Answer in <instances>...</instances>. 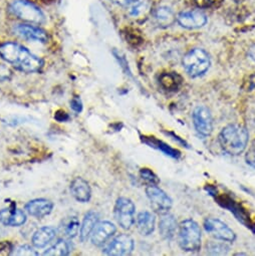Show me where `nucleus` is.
Wrapping results in <instances>:
<instances>
[{"instance_id": "72a5a7b5", "label": "nucleus", "mask_w": 255, "mask_h": 256, "mask_svg": "<svg viewBox=\"0 0 255 256\" xmlns=\"http://www.w3.org/2000/svg\"><path fill=\"white\" fill-rule=\"evenodd\" d=\"M54 118H56L58 122H62L68 120H70V116H68V114L66 112H64V110H56V114H54Z\"/></svg>"}, {"instance_id": "20e7f679", "label": "nucleus", "mask_w": 255, "mask_h": 256, "mask_svg": "<svg viewBox=\"0 0 255 256\" xmlns=\"http://www.w3.org/2000/svg\"><path fill=\"white\" fill-rule=\"evenodd\" d=\"M183 66L186 72L192 78L203 76L210 68V58L208 54L201 48H194L185 54Z\"/></svg>"}, {"instance_id": "473e14b6", "label": "nucleus", "mask_w": 255, "mask_h": 256, "mask_svg": "<svg viewBox=\"0 0 255 256\" xmlns=\"http://www.w3.org/2000/svg\"><path fill=\"white\" fill-rule=\"evenodd\" d=\"M70 108H72L74 112L80 114L82 110V102L80 98L76 96L70 100Z\"/></svg>"}, {"instance_id": "f8f14e48", "label": "nucleus", "mask_w": 255, "mask_h": 256, "mask_svg": "<svg viewBox=\"0 0 255 256\" xmlns=\"http://www.w3.org/2000/svg\"><path fill=\"white\" fill-rule=\"evenodd\" d=\"M116 228L114 223L110 221H102L98 222L96 227L94 228L90 238L92 245L102 246L106 243V241L114 235Z\"/></svg>"}, {"instance_id": "dca6fc26", "label": "nucleus", "mask_w": 255, "mask_h": 256, "mask_svg": "<svg viewBox=\"0 0 255 256\" xmlns=\"http://www.w3.org/2000/svg\"><path fill=\"white\" fill-rule=\"evenodd\" d=\"M70 193L74 198L82 203H86L90 200L92 190L88 183L80 177H76L70 183Z\"/></svg>"}, {"instance_id": "9b49d317", "label": "nucleus", "mask_w": 255, "mask_h": 256, "mask_svg": "<svg viewBox=\"0 0 255 256\" xmlns=\"http://www.w3.org/2000/svg\"><path fill=\"white\" fill-rule=\"evenodd\" d=\"M14 32L22 38L38 42L42 44H46L48 40V36L46 30H44L38 26H34L28 24L16 26L14 28Z\"/></svg>"}, {"instance_id": "9d476101", "label": "nucleus", "mask_w": 255, "mask_h": 256, "mask_svg": "<svg viewBox=\"0 0 255 256\" xmlns=\"http://www.w3.org/2000/svg\"><path fill=\"white\" fill-rule=\"evenodd\" d=\"M192 116L197 133L203 137L209 136L213 131V118L210 110L204 106H199L194 110Z\"/></svg>"}, {"instance_id": "aec40b11", "label": "nucleus", "mask_w": 255, "mask_h": 256, "mask_svg": "<svg viewBox=\"0 0 255 256\" xmlns=\"http://www.w3.org/2000/svg\"><path fill=\"white\" fill-rule=\"evenodd\" d=\"M161 216L162 217L159 222L160 234L165 239H172L175 236L178 229L176 218L169 213L163 214Z\"/></svg>"}, {"instance_id": "a878e982", "label": "nucleus", "mask_w": 255, "mask_h": 256, "mask_svg": "<svg viewBox=\"0 0 255 256\" xmlns=\"http://www.w3.org/2000/svg\"><path fill=\"white\" fill-rule=\"evenodd\" d=\"M12 255H18V256H36V255H38V253L30 245L24 244V245H20L18 248H16L14 250Z\"/></svg>"}, {"instance_id": "5701e85b", "label": "nucleus", "mask_w": 255, "mask_h": 256, "mask_svg": "<svg viewBox=\"0 0 255 256\" xmlns=\"http://www.w3.org/2000/svg\"><path fill=\"white\" fill-rule=\"evenodd\" d=\"M72 251V245L70 241L66 239H60L56 244L44 251V256H66Z\"/></svg>"}, {"instance_id": "ddd939ff", "label": "nucleus", "mask_w": 255, "mask_h": 256, "mask_svg": "<svg viewBox=\"0 0 255 256\" xmlns=\"http://www.w3.org/2000/svg\"><path fill=\"white\" fill-rule=\"evenodd\" d=\"M178 24L187 30H195L204 26L207 24L206 16L198 10H189L181 12L177 18Z\"/></svg>"}, {"instance_id": "1a4fd4ad", "label": "nucleus", "mask_w": 255, "mask_h": 256, "mask_svg": "<svg viewBox=\"0 0 255 256\" xmlns=\"http://www.w3.org/2000/svg\"><path fill=\"white\" fill-rule=\"evenodd\" d=\"M204 229L208 234L221 241L233 242L236 237L234 231L227 224L215 218H207L204 221Z\"/></svg>"}, {"instance_id": "cd10ccee", "label": "nucleus", "mask_w": 255, "mask_h": 256, "mask_svg": "<svg viewBox=\"0 0 255 256\" xmlns=\"http://www.w3.org/2000/svg\"><path fill=\"white\" fill-rule=\"evenodd\" d=\"M177 76H174L172 74H166L161 76V82L166 88H177Z\"/></svg>"}, {"instance_id": "39448f33", "label": "nucleus", "mask_w": 255, "mask_h": 256, "mask_svg": "<svg viewBox=\"0 0 255 256\" xmlns=\"http://www.w3.org/2000/svg\"><path fill=\"white\" fill-rule=\"evenodd\" d=\"M10 10L14 16L28 24H42L46 22L40 8L28 0H14L10 6Z\"/></svg>"}, {"instance_id": "e433bc0d", "label": "nucleus", "mask_w": 255, "mask_h": 256, "mask_svg": "<svg viewBox=\"0 0 255 256\" xmlns=\"http://www.w3.org/2000/svg\"><path fill=\"white\" fill-rule=\"evenodd\" d=\"M234 2H244V0H234Z\"/></svg>"}, {"instance_id": "c9c22d12", "label": "nucleus", "mask_w": 255, "mask_h": 256, "mask_svg": "<svg viewBox=\"0 0 255 256\" xmlns=\"http://www.w3.org/2000/svg\"><path fill=\"white\" fill-rule=\"evenodd\" d=\"M248 54H249L250 58H251V60H253L255 62V44H254V46H252L249 48V50H248Z\"/></svg>"}, {"instance_id": "7c9ffc66", "label": "nucleus", "mask_w": 255, "mask_h": 256, "mask_svg": "<svg viewBox=\"0 0 255 256\" xmlns=\"http://www.w3.org/2000/svg\"><path fill=\"white\" fill-rule=\"evenodd\" d=\"M245 158H246L247 164H249L251 167L255 168V141H253V143L249 147Z\"/></svg>"}, {"instance_id": "2eb2a0df", "label": "nucleus", "mask_w": 255, "mask_h": 256, "mask_svg": "<svg viewBox=\"0 0 255 256\" xmlns=\"http://www.w3.org/2000/svg\"><path fill=\"white\" fill-rule=\"evenodd\" d=\"M54 209V204L52 201L44 198L34 199L26 203V212L34 217L44 218L52 213Z\"/></svg>"}, {"instance_id": "c756f323", "label": "nucleus", "mask_w": 255, "mask_h": 256, "mask_svg": "<svg viewBox=\"0 0 255 256\" xmlns=\"http://www.w3.org/2000/svg\"><path fill=\"white\" fill-rule=\"evenodd\" d=\"M14 250V245L10 241H0V255H12Z\"/></svg>"}, {"instance_id": "f3484780", "label": "nucleus", "mask_w": 255, "mask_h": 256, "mask_svg": "<svg viewBox=\"0 0 255 256\" xmlns=\"http://www.w3.org/2000/svg\"><path fill=\"white\" fill-rule=\"evenodd\" d=\"M56 236V230L50 226H44L38 229L32 238V245L36 248H44L48 245Z\"/></svg>"}, {"instance_id": "f257e3e1", "label": "nucleus", "mask_w": 255, "mask_h": 256, "mask_svg": "<svg viewBox=\"0 0 255 256\" xmlns=\"http://www.w3.org/2000/svg\"><path fill=\"white\" fill-rule=\"evenodd\" d=\"M0 56L16 70L26 74L38 72L44 68V60L40 58L18 42H8L0 44Z\"/></svg>"}, {"instance_id": "7ed1b4c3", "label": "nucleus", "mask_w": 255, "mask_h": 256, "mask_svg": "<svg viewBox=\"0 0 255 256\" xmlns=\"http://www.w3.org/2000/svg\"><path fill=\"white\" fill-rule=\"evenodd\" d=\"M178 240L181 248L187 252H197L201 248V230L191 219L184 220L179 225Z\"/></svg>"}, {"instance_id": "393cba45", "label": "nucleus", "mask_w": 255, "mask_h": 256, "mask_svg": "<svg viewBox=\"0 0 255 256\" xmlns=\"http://www.w3.org/2000/svg\"><path fill=\"white\" fill-rule=\"evenodd\" d=\"M207 250L209 251L210 254L219 255V254H226L229 250V247L226 244H224V241H223V243L210 241L207 244Z\"/></svg>"}, {"instance_id": "6ab92c4d", "label": "nucleus", "mask_w": 255, "mask_h": 256, "mask_svg": "<svg viewBox=\"0 0 255 256\" xmlns=\"http://www.w3.org/2000/svg\"><path fill=\"white\" fill-rule=\"evenodd\" d=\"M98 214L92 210L88 211L84 215L82 223L80 227V240L82 242H86L90 238L94 228L98 222Z\"/></svg>"}, {"instance_id": "c85d7f7f", "label": "nucleus", "mask_w": 255, "mask_h": 256, "mask_svg": "<svg viewBox=\"0 0 255 256\" xmlns=\"http://www.w3.org/2000/svg\"><path fill=\"white\" fill-rule=\"evenodd\" d=\"M140 175H141L142 179L145 180L150 185H156L159 182L157 176L149 169H142L140 172Z\"/></svg>"}, {"instance_id": "b1692460", "label": "nucleus", "mask_w": 255, "mask_h": 256, "mask_svg": "<svg viewBox=\"0 0 255 256\" xmlns=\"http://www.w3.org/2000/svg\"><path fill=\"white\" fill-rule=\"evenodd\" d=\"M80 222L76 217L70 218L64 226V232L68 238H74L80 232Z\"/></svg>"}, {"instance_id": "2f4dec72", "label": "nucleus", "mask_w": 255, "mask_h": 256, "mask_svg": "<svg viewBox=\"0 0 255 256\" xmlns=\"http://www.w3.org/2000/svg\"><path fill=\"white\" fill-rule=\"evenodd\" d=\"M12 72L10 68L4 64H0V82L10 80Z\"/></svg>"}, {"instance_id": "6e6552de", "label": "nucleus", "mask_w": 255, "mask_h": 256, "mask_svg": "<svg viewBox=\"0 0 255 256\" xmlns=\"http://www.w3.org/2000/svg\"><path fill=\"white\" fill-rule=\"evenodd\" d=\"M147 197L150 201L152 209L160 214H166L172 207V199L156 185H150L146 189Z\"/></svg>"}, {"instance_id": "0eeeda50", "label": "nucleus", "mask_w": 255, "mask_h": 256, "mask_svg": "<svg viewBox=\"0 0 255 256\" xmlns=\"http://www.w3.org/2000/svg\"><path fill=\"white\" fill-rule=\"evenodd\" d=\"M134 246V240L130 235L120 234L106 244L102 253L110 256L129 255L133 252Z\"/></svg>"}, {"instance_id": "4be33fe9", "label": "nucleus", "mask_w": 255, "mask_h": 256, "mask_svg": "<svg viewBox=\"0 0 255 256\" xmlns=\"http://www.w3.org/2000/svg\"><path fill=\"white\" fill-rule=\"evenodd\" d=\"M152 8V2L150 0H144V2L139 0L130 8L129 14L133 18L137 20H145L153 12Z\"/></svg>"}, {"instance_id": "a211bd4d", "label": "nucleus", "mask_w": 255, "mask_h": 256, "mask_svg": "<svg viewBox=\"0 0 255 256\" xmlns=\"http://www.w3.org/2000/svg\"><path fill=\"white\" fill-rule=\"evenodd\" d=\"M156 224V217L149 211H143L138 214L136 219V225L138 231L143 236H148L153 233Z\"/></svg>"}, {"instance_id": "412c9836", "label": "nucleus", "mask_w": 255, "mask_h": 256, "mask_svg": "<svg viewBox=\"0 0 255 256\" xmlns=\"http://www.w3.org/2000/svg\"><path fill=\"white\" fill-rule=\"evenodd\" d=\"M152 14L154 16L156 24L162 28L171 26L176 20L174 12L172 10V8H170L168 6H160V8H156L152 12Z\"/></svg>"}, {"instance_id": "bb28decb", "label": "nucleus", "mask_w": 255, "mask_h": 256, "mask_svg": "<svg viewBox=\"0 0 255 256\" xmlns=\"http://www.w3.org/2000/svg\"><path fill=\"white\" fill-rule=\"evenodd\" d=\"M194 2L200 8H218L223 0H194Z\"/></svg>"}, {"instance_id": "4468645a", "label": "nucleus", "mask_w": 255, "mask_h": 256, "mask_svg": "<svg viewBox=\"0 0 255 256\" xmlns=\"http://www.w3.org/2000/svg\"><path fill=\"white\" fill-rule=\"evenodd\" d=\"M0 222L6 226L20 227L26 224V214L16 207L0 210Z\"/></svg>"}, {"instance_id": "f03ea898", "label": "nucleus", "mask_w": 255, "mask_h": 256, "mask_svg": "<svg viewBox=\"0 0 255 256\" xmlns=\"http://www.w3.org/2000/svg\"><path fill=\"white\" fill-rule=\"evenodd\" d=\"M221 148L231 156H238L244 152L248 144V132L246 128L232 124L225 126L219 135Z\"/></svg>"}, {"instance_id": "423d86ee", "label": "nucleus", "mask_w": 255, "mask_h": 256, "mask_svg": "<svg viewBox=\"0 0 255 256\" xmlns=\"http://www.w3.org/2000/svg\"><path fill=\"white\" fill-rule=\"evenodd\" d=\"M136 207L134 202L126 197H120L114 205V218L122 229H130L135 223Z\"/></svg>"}, {"instance_id": "f704fd0d", "label": "nucleus", "mask_w": 255, "mask_h": 256, "mask_svg": "<svg viewBox=\"0 0 255 256\" xmlns=\"http://www.w3.org/2000/svg\"><path fill=\"white\" fill-rule=\"evenodd\" d=\"M112 4L120 6H129L134 4L135 2H139V0H110Z\"/></svg>"}]
</instances>
